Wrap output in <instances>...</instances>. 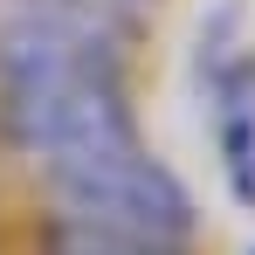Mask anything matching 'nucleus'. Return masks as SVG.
<instances>
[{
    "label": "nucleus",
    "mask_w": 255,
    "mask_h": 255,
    "mask_svg": "<svg viewBox=\"0 0 255 255\" xmlns=\"http://www.w3.org/2000/svg\"><path fill=\"white\" fill-rule=\"evenodd\" d=\"M200 214L179 172L145 145L97 166L48 172V214L35 228L42 255H193Z\"/></svg>",
    "instance_id": "1"
},
{
    "label": "nucleus",
    "mask_w": 255,
    "mask_h": 255,
    "mask_svg": "<svg viewBox=\"0 0 255 255\" xmlns=\"http://www.w3.org/2000/svg\"><path fill=\"white\" fill-rule=\"evenodd\" d=\"M200 48H214V62H207V111H214L221 172H228L235 200L255 207V55L221 48V42H200Z\"/></svg>",
    "instance_id": "2"
},
{
    "label": "nucleus",
    "mask_w": 255,
    "mask_h": 255,
    "mask_svg": "<svg viewBox=\"0 0 255 255\" xmlns=\"http://www.w3.org/2000/svg\"><path fill=\"white\" fill-rule=\"evenodd\" d=\"M125 7H138V0H125Z\"/></svg>",
    "instance_id": "3"
}]
</instances>
